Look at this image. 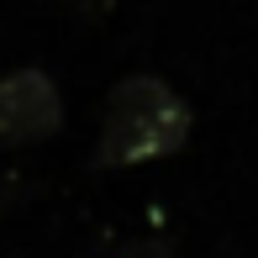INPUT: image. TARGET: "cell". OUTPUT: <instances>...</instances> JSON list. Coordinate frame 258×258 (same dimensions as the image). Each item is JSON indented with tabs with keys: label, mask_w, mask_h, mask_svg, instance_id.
Returning a JSON list of instances; mask_svg holds the SVG:
<instances>
[{
	"label": "cell",
	"mask_w": 258,
	"mask_h": 258,
	"mask_svg": "<svg viewBox=\"0 0 258 258\" xmlns=\"http://www.w3.org/2000/svg\"><path fill=\"white\" fill-rule=\"evenodd\" d=\"M63 121V95L42 69H11L0 79V137L6 143H37L58 132Z\"/></svg>",
	"instance_id": "2"
},
{
	"label": "cell",
	"mask_w": 258,
	"mask_h": 258,
	"mask_svg": "<svg viewBox=\"0 0 258 258\" xmlns=\"http://www.w3.org/2000/svg\"><path fill=\"white\" fill-rule=\"evenodd\" d=\"M190 137V105L174 95L158 74H126L105 100V121H100V163H143L163 158Z\"/></svg>",
	"instance_id": "1"
}]
</instances>
